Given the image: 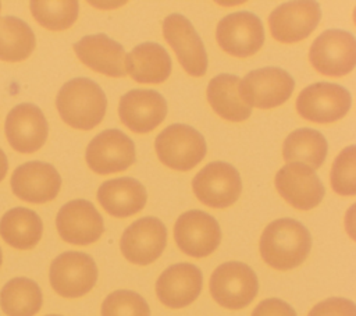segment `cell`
<instances>
[{
  "instance_id": "obj_1",
  "label": "cell",
  "mask_w": 356,
  "mask_h": 316,
  "mask_svg": "<svg viewBox=\"0 0 356 316\" xmlns=\"http://www.w3.org/2000/svg\"><path fill=\"white\" fill-rule=\"evenodd\" d=\"M260 255L263 260L277 270L298 267L307 258L312 248L309 230L295 219L271 221L260 237Z\"/></svg>"
},
{
  "instance_id": "obj_2",
  "label": "cell",
  "mask_w": 356,
  "mask_h": 316,
  "mask_svg": "<svg viewBox=\"0 0 356 316\" xmlns=\"http://www.w3.org/2000/svg\"><path fill=\"white\" fill-rule=\"evenodd\" d=\"M56 107L65 124L75 129L88 131L102 123L107 109V97L97 82L78 77L60 88Z\"/></svg>"
},
{
  "instance_id": "obj_3",
  "label": "cell",
  "mask_w": 356,
  "mask_h": 316,
  "mask_svg": "<svg viewBox=\"0 0 356 316\" xmlns=\"http://www.w3.org/2000/svg\"><path fill=\"white\" fill-rule=\"evenodd\" d=\"M159 160L178 171H189L206 156L203 135L186 124H171L163 129L154 142Z\"/></svg>"
},
{
  "instance_id": "obj_4",
  "label": "cell",
  "mask_w": 356,
  "mask_h": 316,
  "mask_svg": "<svg viewBox=\"0 0 356 316\" xmlns=\"http://www.w3.org/2000/svg\"><path fill=\"white\" fill-rule=\"evenodd\" d=\"M313 68L328 77H343L356 64V39L343 29H327L320 33L309 50Z\"/></svg>"
},
{
  "instance_id": "obj_5",
  "label": "cell",
  "mask_w": 356,
  "mask_h": 316,
  "mask_svg": "<svg viewBox=\"0 0 356 316\" xmlns=\"http://www.w3.org/2000/svg\"><path fill=\"white\" fill-rule=\"evenodd\" d=\"M295 89L291 74L278 67L249 71L239 82V96L249 107L273 109L285 103Z\"/></svg>"
},
{
  "instance_id": "obj_6",
  "label": "cell",
  "mask_w": 356,
  "mask_h": 316,
  "mask_svg": "<svg viewBox=\"0 0 356 316\" xmlns=\"http://www.w3.org/2000/svg\"><path fill=\"white\" fill-rule=\"evenodd\" d=\"M259 291L256 273L242 262H225L210 277L213 299L227 309L248 306Z\"/></svg>"
},
{
  "instance_id": "obj_7",
  "label": "cell",
  "mask_w": 356,
  "mask_h": 316,
  "mask_svg": "<svg viewBox=\"0 0 356 316\" xmlns=\"http://www.w3.org/2000/svg\"><path fill=\"white\" fill-rule=\"evenodd\" d=\"M49 280L58 295L78 298L95 287L97 281V266L90 255L67 251L51 262Z\"/></svg>"
},
{
  "instance_id": "obj_8",
  "label": "cell",
  "mask_w": 356,
  "mask_h": 316,
  "mask_svg": "<svg viewBox=\"0 0 356 316\" xmlns=\"http://www.w3.org/2000/svg\"><path fill=\"white\" fill-rule=\"evenodd\" d=\"M352 104L350 92L334 82H316L306 86L296 99V110L305 120L330 124L345 117Z\"/></svg>"
},
{
  "instance_id": "obj_9",
  "label": "cell",
  "mask_w": 356,
  "mask_h": 316,
  "mask_svg": "<svg viewBox=\"0 0 356 316\" xmlns=\"http://www.w3.org/2000/svg\"><path fill=\"white\" fill-rule=\"evenodd\" d=\"M192 189L203 205L222 209L236 202L242 192V180L232 164L211 161L193 177Z\"/></svg>"
},
{
  "instance_id": "obj_10",
  "label": "cell",
  "mask_w": 356,
  "mask_h": 316,
  "mask_svg": "<svg viewBox=\"0 0 356 316\" xmlns=\"http://www.w3.org/2000/svg\"><path fill=\"white\" fill-rule=\"evenodd\" d=\"M218 46L239 58L253 56L264 43L261 19L249 11H236L220 19L216 29Z\"/></svg>"
},
{
  "instance_id": "obj_11",
  "label": "cell",
  "mask_w": 356,
  "mask_h": 316,
  "mask_svg": "<svg viewBox=\"0 0 356 316\" xmlns=\"http://www.w3.org/2000/svg\"><path fill=\"white\" fill-rule=\"evenodd\" d=\"M174 238L184 253L192 258H206L218 248L221 230L211 214L192 209L177 219Z\"/></svg>"
},
{
  "instance_id": "obj_12",
  "label": "cell",
  "mask_w": 356,
  "mask_h": 316,
  "mask_svg": "<svg viewBox=\"0 0 356 316\" xmlns=\"http://www.w3.org/2000/svg\"><path fill=\"white\" fill-rule=\"evenodd\" d=\"M85 159L89 168L97 174L124 171L136 160L135 145L122 131L104 129L89 142Z\"/></svg>"
},
{
  "instance_id": "obj_13",
  "label": "cell",
  "mask_w": 356,
  "mask_h": 316,
  "mask_svg": "<svg viewBox=\"0 0 356 316\" xmlns=\"http://www.w3.org/2000/svg\"><path fill=\"white\" fill-rule=\"evenodd\" d=\"M163 36L189 75L202 77L206 74L207 53L204 45L186 17L177 13L167 15L163 21Z\"/></svg>"
},
{
  "instance_id": "obj_14",
  "label": "cell",
  "mask_w": 356,
  "mask_h": 316,
  "mask_svg": "<svg viewBox=\"0 0 356 316\" xmlns=\"http://www.w3.org/2000/svg\"><path fill=\"white\" fill-rule=\"evenodd\" d=\"M167 245V228L153 216L138 219L121 237L120 248L127 260L135 264H150L160 258Z\"/></svg>"
},
{
  "instance_id": "obj_15",
  "label": "cell",
  "mask_w": 356,
  "mask_h": 316,
  "mask_svg": "<svg viewBox=\"0 0 356 316\" xmlns=\"http://www.w3.org/2000/svg\"><path fill=\"white\" fill-rule=\"evenodd\" d=\"M321 10L317 1H288L271 11L268 25L271 36L282 43L306 39L318 25Z\"/></svg>"
},
{
  "instance_id": "obj_16",
  "label": "cell",
  "mask_w": 356,
  "mask_h": 316,
  "mask_svg": "<svg viewBox=\"0 0 356 316\" xmlns=\"http://www.w3.org/2000/svg\"><path fill=\"white\" fill-rule=\"evenodd\" d=\"M56 227L60 237L72 245L93 244L104 231L103 217L86 199H74L63 205L56 217Z\"/></svg>"
},
{
  "instance_id": "obj_17",
  "label": "cell",
  "mask_w": 356,
  "mask_h": 316,
  "mask_svg": "<svg viewBox=\"0 0 356 316\" xmlns=\"http://www.w3.org/2000/svg\"><path fill=\"white\" fill-rule=\"evenodd\" d=\"M4 132L14 150L33 153L44 145L49 125L43 111L36 104L21 103L8 111Z\"/></svg>"
},
{
  "instance_id": "obj_18",
  "label": "cell",
  "mask_w": 356,
  "mask_h": 316,
  "mask_svg": "<svg viewBox=\"0 0 356 316\" xmlns=\"http://www.w3.org/2000/svg\"><path fill=\"white\" fill-rule=\"evenodd\" d=\"M274 181L278 193L299 210L316 207L325 193L316 171L302 163H286L278 170Z\"/></svg>"
},
{
  "instance_id": "obj_19",
  "label": "cell",
  "mask_w": 356,
  "mask_h": 316,
  "mask_svg": "<svg viewBox=\"0 0 356 316\" xmlns=\"http://www.w3.org/2000/svg\"><path fill=\"white\" fill-rule=\"evenodd\" d=\"M10 184L14 195L21 200L46 203L57 196L61 188V177L50 163L33 160L18 166Z\"/></svg>"
},
{
  "instance_id": "obj_20",
  "label": "cell",
  "mask_w": 356,
  "mask_h": 316,
  "mask_svg": "<svg viewBox=\"0 0 356 316\" xmlns=\"http://www.w3.org/2000/svg\"><path fill=\"white\" fill-rule=\"evenodd\" d=\"M118 114L121 123L131 131L150 132L164 121L167 102L153 89H132L121 96Z\"/></svg>"
},
{
  "instance_id": "obj_21",
  "label": "cell",
  "mask_w": 356,
  "mask_h": 316,
  "mask_svg": "<svg viewBox=\"0 0 356 316\" xmlns=\"http://www.w3.org/2000/svg\"><path fill=\"white\" fill-rule=\"evenodd\" d=\"M203 274L192 263H175L167 267L156 281V294L161 303L178 309L192 303L202 291Z\"/></svg>"
},
{
  "instance_id": "obj_22",
  "label": "cell",
  "mask_w": 356,
  "mask_h": 316,
  "mask_svg": "<svg viewBox=\"0 0 356 316\" xmlns=\"http://www.w3.org/2000/svg\"><path fill=\"white\" fill-rule=\"evenodd\" d=\"M74 52L85 65L96 72L115 78L125 75V50L106 33L83 36L74 43Z\"/></svg>"
},
{
  "instance_id": "obj_23",
  "label": "cell",
  "mask_w": 356,
  "mask_h": 316,
  "mask_svg": "<svg viewBox=\"0 0 356 316\" xmlns=\"http://www.w3.org/2000/svg\"><path fill=\"white\" fill-rule=\"evenodd\" d=\"M102 207L114 217H129L140 212L147 200L145 185L132 177L104 181L97 189Z\"/></svg>"
},
{
  "instance_id": "obj_24",
  "label": "cell",
  "mask_w": 356,
  "mask_h": 316,
  "mask_svg": "<svg viewBox=\"0 0 356 316\" xmlns=\"http://www.w3.org/2000/svg\"><path fill=\"white\" fill-rule=\"evenodd\" d=\"M172 63L167 50L154 42H143L125 57V71L139 84H161L171 74Z\"/></svg>"
},
{
  "instance_id": "obj_25",
  "label": "cell",
  "mask_w": 356,
  "mask_h": 316,
  "mask_svg": "<svg viewBox=\"0 0 356 316\" xmlns=\"http://www.w3.org/2000/svg\"><path fill=\"white\" fill-rule=\"evenodd\" d=\"M42 232V219L28 207H13L0 219V235L15 249H32L40 241Z\"/></svg>"
},
{
  "instance_id": "obj_26",
  "label": "cell",
  "mask_w": 356,
  "mask_h": 316,
  "mask_svg": "<svg viewBox=\"0 0 356 316\" xmlns=\"http://www.w3.org/2000/svg\"><path fill=\"white\" fill-rule=\"evenodd\" d=\"M241 78L234 74H218L207 85V100L213 110L228 121H243L252 114L249 107L239 96Z\"/></svg>"
},
{
  "instance_id": "obj_27",
  "label": "cell",
  "mask_w": 356,
  "mask_h": 316,
  "mask_svg": "<svg viewBox=\"0 0 356 316\" xmlns=\"http://www.w3.org/2000/svg\"><path fill=\"white\" fill-rule=\"evenodd\" d=\"M328 145L324 135L313 128L292 131L284 141L282 156L286 163H302L316 170L327 157Z\"/></svg>"
},
{
  "instance_id": "obj_28",
  "label": "cell",
  "mask_w": 356,
  "mask_h": 316,
  "mask_svg": "<svg viewBox=\"0 0 356 316\" xmlns=\"http://www.w3.org/2000/svg\"><path fill=\"white\" fill-rule=\"evenodd\" d=\"M42 302L40 287L26 277L11 278L0 291V308L7 316H35Z\"/></svg>"
},
{
  "instance_id": "obj_29",
  "label": "cell",
  "mask_w": 356,
  "mask_h": 316,
  "mask_svg": "<svg viewBox=\"0 0 356 316\" xmlns=\"http://www.w3.org/2000/svg\"><path fill=\"white\" fill-rule=\"evenodd\" d=\"M36 46L35 33L21 18L7 15L0 18V60L18 63L26 60Z\"/></svg>"
},
{
  "instance_id": "obj_30",
  "label": "cell",
  "mask_w": 356,
  "mask_h": 316,
  "mask_svg": "<svg viewBox=\"0 0 356 316\" xmlns=\"http://www.w3.org/2000/svg\"><path fill=\"white\" fill-rule=\"evenodd\" d=\"M29 7L33 18L50 31L70 28L79 13V4L75 0H33Z\"/></svg>"
},
{
  "instance_id": "obj_31",
  "label": "cell",
  "mask_w": 356,
  "mask_h": 316,
  "mask_svg": "<svg viewBox=\"0 0 356 316\" xmlns=\"http://www.w3.org/2000/svg\"><path fill=\"white\" fill-rule=\"evenodd\" d=\"M331 187L342 196L356 193V146L350 145L339 152L331 167Z\"/></svg>"
},
{
  "instance_id": "obj_32",
  "label": "cell",
  "mask_w": 356,
  "mask_h": 316,
  "mask_svg": "<svg viewBox=\"0 0 356 316\" xmlns=\"http://www.w3.org/2000/svg\"><path fill=\"white\" fill-rule=\"evenodd\" d=\"M102 316H150V308L138 292L117 290L103 301Z\"/></svg>"
},
{
  "instance_id": "obj_33",
  "label": "cell",
  "mask_w": 356,
  "mask_h": 316,
  "mask_svg": "<svg viewBox=\"0 0 356 316\" xmlns=\"http://www.w3.org/2000/svg\"><path fill=\"white\" fill-rule=\"evenodd\" d=\"M307 316H356V306L350 299L332 297L314 305Z\"/></svg>"
},
{
  "instance_id": "obj_34",
  "label": "cell",
  "mask_w": 356,
  "mask_h": 316,
  "mask_svg": "<svg viewBox=\"0 0 356 316\" xmlns=\"http://www.w3.org/2000/svg\"><path fill=\"white\" fill-rule=\"evenodd\" d=\"M252 316H298L295 309L282 299L268 298L261 301L252 312Z\"/></svg>"
},
{
  "instance_id": "obj_35",
  "label": "cell",
  "mask_w": 356,
  "mask_h": 316,
  "mask_svg": "<svg viewBox=\"0 0 356 316\" xmlns=\"http://www.w3.org/2000/svg\"><path fill=\"white\" fill-rule=\"evenodd\" d=\"M8 170V161H7V156L3 152V149L0 148V182L4 180L6 174Z\"/></svg>"
},
{
  "instance_id": "obj_36",
  "label": "cell",
  "mask_w": 356,
  "mask_h": 316,
  "mask_svg": "<svg viewBox=\"0 0 356 316\" xmlns=\"http://www.w3.org/2000/svg\"><path fill=\"white\" fill-rule=\"evenodd\" d=\"M1 262H3V253H1V248H0V266H1Z\"/></svg>"
},
{
  "instance_id": "obj_37",
  "label": "cell",
  "mask_w": 356,
  "mask_h": 316,
  "mask_svg": "<svg viewBox=\"0 0 356 316\" xmlns=\"http://www.w3.org/2000/svg\"><path fill=\"white\" fill-rule=\"evenodd\" d=\"M46 316H61V315H46Z\"/></svg>"
},
{
  "instance_id": "obj_38",
  "label": "cell",
  "mask_w": 356,
  "mask_h": 316,
  "mask_svg": "<svg viewBox=\"0 0 356 316\" xmlns=\"http://www.w3.org/2000/svg\"><path fill=\"white\" fill-rule=\"evenodd\" d=\"M0 10H1V4H0Z\"/></svg>"
}]
</instances>
